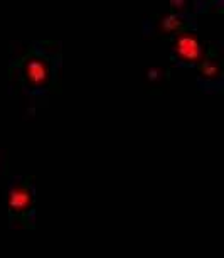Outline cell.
<instances>
[{
  "label": "cell",
  "mask_w": 224,
  "mask_h": 258,
  "mask_svg": "<svg viewBox=\"0 0 224 258\" xmlns=\"http://www.w3.org/2000/svg\"><path fill=\"white\" fill-rule=\"evenodd\" d=\"M7 90L17 98L22 118L44 108L49 96L59 93L62 46L59 41L14 42L9 51Z\"/></svg>",
  "instance_id": "cell-1"
},
{
  "label": "cell",
  "mask_w": 224,
  "mask_h": 258,
  "mask_svg": "<svg viewBox=\"0 0 224 258\" xmlns=\"http://www.w3.org/2000/svg\"><path fill=\"white\" fill-rule=\"evenodd\" d=\"M37 191L34 176H9L6 204L7 220L12 230L31 231L37 221Z\"/></svg>",
  "instance_id": "cell-2"
},
{
  "label": "cell",
  "mask_w": 224,
  "mask_h": 258,
  "mask_svg": "<svg viewBox=\"0 0 224 258\" xmlns=\"http://www.w3.org/2000/svg\"><path fill=\"white\" fill-rule=\"evenodd\" d=\"M197 27V16L175 12H152L147 14L142 21V34L148 39L170 41L179 32L186 29Z\"/></svg>",
  "instance_id": "cell-3"
},
{
  "label": "cell",
  "mask_w": 224,
  "mask_h": 258,
  "mask_svg": "<svg viewBox=\"0 0 224 258\" xmlns=\"http://www.w3.org/2000/svg\"><path fill=\"white\" fill-rule=\"evenodd\" d=\"M209 42L199 36L197 27L186 29L170 39V64L175 68H196L206 56Z\"/></svg>",
  "instance_id": "cell-4"
},
{
  "label": "cell",
  "mask_w": 224,
  "mask_h": 258,
  "mask_svg": "<svg viewBox=\"0 0 224 258\" xmlns=\"http://www.w3.org/2000/svg\"><path fill=\"white\" fill-rule=\"evenodd\" d=\"M222 44L209 42L206 56L196 66V86L204 95H221L224 90V64H222Z\"/></svg>",
  "instance_id": "cell-5"
},
{
  "label": "cell",
  "mask_w": 224,
  "mask_h": 258,
  "mask_svg": "<svg viewBox=\"0 0 224 258\" xmlns=\"http://www.w3.org/2000/svg\"><path fill=\"white\" fill-rule=\"evenodd\" d=\"M143 80L150 93H160L170 81V71L167 68L150 66L143 73Z\"/></svg>",
  "instance_id": "cell-6"
},
{
  "label": "cell",
  "mask_w": 224,
  "mask_h": 258,
  "mask_svg": "<svg viewBox=\"0 0 224 258\" xmlns=\"http://www.w3.org/2000/svg\"><path fill=\"white\" fill-rule=\"evenodd\" d=\"M194 9H196L197 16L207 12H222V0H194Z\"/></svg>",
  "instance_id": "cell-7"
},
{
  "label": "cell",
  "mask_w": 224,
  "mask_h": 258,
  "mask_svg": "<svg viewBox=\"0 0 224 258\" xmlns=\"http://www.w3.org/2000/svg\"><path fill=\"white\" fill-rule=\"evenodd\" d=\"M169 11L175 14L197 16L196 9H194V0H169Z\"/></svg>",
  "instance_id": "cell-8"
},
{
  "label": "cell",
  "mask_w": 224,
  "mask_h": 258,
  "mask_svg": "<svg viewBox=\"0 0 224 258\" xmlns=\"http://www.w3.org/2000/svg\"><path fill=\"white\" fill-rule=\"evenodd\" d=\"M7 174V165H6V152L0 149V176Z\"/></svg>",
  "instance_id": "cell-9"
}]
</instances>
